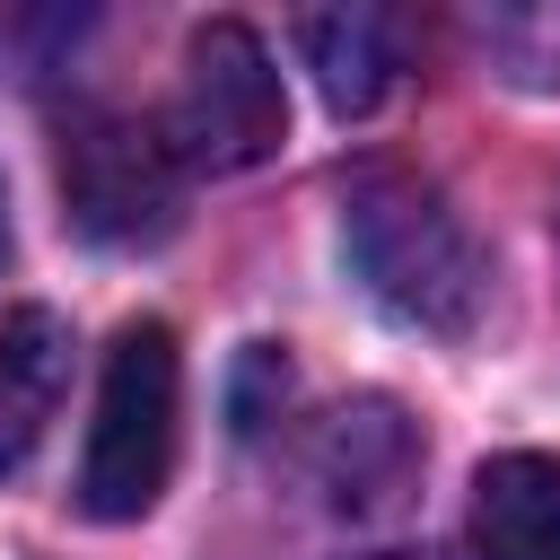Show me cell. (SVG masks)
<instances>
[{
    "label": "cell",
    "mask_w": 560,
    "mask_h": 560,
    "mask_svg": "<svg viewBox=\"0 0 560 560\" xmlns=\"http://www.w3.org/2000/svg\"><path fill=\"white\" fill-rule=\"evenodd\" d=\"M341 245L359 262V280L376 289V306H394L402 324L464 341L481 324L490 298V254L464 228V210H446L438 184L420 175H368L341 201Z\"/></svg>",
    "instance_id": "1"
},
{
    "label": "cell",
    "mask_w": 560,
    "mask_h": 560,
    "mask_svg": "<svg viewBox=\"0 0 560 560\" xmlns=\"http://www.w3.org/2000/svg\"><path fill=\"white\" fill-rule=\"evenodd\" d=\"M175 420H184V359H175V332L158 315H140L105 350L96 420H88V455H79V508L96 525H131L158 508V490L175 472Z\"/></svg>",
    "instance_id": "2"
},
{
    "label": "cell",
    "mask_w": 560,
    "mask_h": 560,
    "mask_svg": "<svg viewBox=\"0 0 560 560\" xmlns=\"http://www.w3.org/2000/svg\"><path fill=\"white\" fill-rule=\"evenodd\" d=\"M280 131H289V96H280V70H271L262 35L236 26V18H210L184 44V79H175V105H166V149L201 175H245L280 149Z\"/></svg>",
    "instance_id": "3"
},
{
    "label": "cell",
    "mask_w": 560,
    "mask_h": 560,
    "mask_svg": "<svg viewBox=\"0 0 560 560\" xmlns=\"http://www.w3.org/2000/svg\"><path fill=\"white\" fill-rule=\"evenodd\" d=\"M61 201L79 236L96 245H158L184 219V158L166 149V122L79 105L61 122Z\"/></svg>",
    "instance_id": "4"
},
{
    "label": "cell",
    "mask_w": 560,
    "mask_h": 560,
    "mask_svg": "<svg viewBox=\"0 0 560 560\" xmlns=\"http://www.w3.org/2000/svg\"><path fill=\"white\" fill-rule=\"evenodd\" d=\"M481 560H560V455H490L472 472Z\"/></svg>",
    "instance_id": "5"
},
{
    "label": "cell",
    "mask_w": 560,
    "mask_h": 560,
    "mask_svg": "<svg viewBox=\"0 0 560 560\" xmlns=\"http://www.w3.org/2000/svg\"><path fill=\"white\" fill-rule=\"evenodd\" d=\"M61 385H70V332H61V315H44V306L0 315V472H18L35 455V438L61 411Z\"/></svg>",
    "instance_id": "6"
},
{
    "label": "cell",
    "mask_w": 560,
    "mask_h": 560,
    "mask_svg": "<svg viewBox=\"0 0 560 560\" xmlns=\"http://www.w3.org/2000/svg\"><path fill=\"white\" fill-rule=\"evenodd\" d=\"M298 44H306V70H315V88H324L332 114H376L385 88L402 79V18H385V9L306 18Z\"/></svg>",
    "instance_id": "7"
},
{
    "label": "cell",
    "mask_w": 560,
    "mask_h": 560,
    "mask_svg": "<svg viewBox=\"0 0 560 560\" xmlns=\"http://www.w3.org/2000/svg\"><path fill=\"white\" fill-rule=\"evenodd\" d=\"M385 429H394V411H385V402L341 411L332 455H324V472H332V499H341V508H376V499H394V472H376V455H368Z\"/></svg>",
    "instance_id": "8"
},
{
    "label": "cell",
    "mask_w": 560,
    "mask_h": 560,
    "mask_svg": "<svg viewBox=\"0 0 560 560\" xmlns=\"http://www.w3.org/2000/svg\"><path fill=\"white\" fill-rule=\"evenodd\" d=\"M0 254H9V210H0Z\"/></svg>",
    "instance_id": "9"
}]
</instances>
